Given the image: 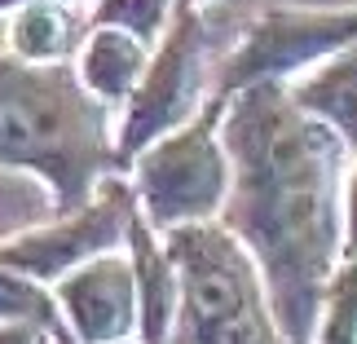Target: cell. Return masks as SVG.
Listing matches in <instances>:
<instances>
[{
	"mask_svg": "<svg viewBox=\"0 0 357 344\" xmlns=\"http://www.w3.org/2000/svg\"><path fill=\"white\" fill-rule=\"evenodd\" d=\"M221 142L234 163L221 221L256 256L287 344H318L326 283L344 260L349 146L273 80L229 98Z\"/></svg>",
	"mask_w": 357,
	"mask_h": 344,
	"instance_id": "cell-1",
	"label": "cell"
},
{
	"mask_svg": "<svg viewBox=\"0 0 357 344\" xmlns=\"http://www.w3.org/2000/svg\"><path fill=\"white\" fill-rule=\"evenodd\" d=\"M111 102L93 98L75 62H22L0 53V168L36 172L53 195V212L71 216L123 172Z\"/></svg>",
	"mask_w": 357,
	"mask_h": 344,
	"instance_id": "cell-2",
	"label": "cell"
},
{
	"mask_svg": "<svg viewBox=\"0 0 357 344\" xmlns=\"http://www.w3.org/2000/svg\"><path fill=\"white\" fill-rule=\"evenodd\" d=\"M181 269V313L172 344H287L265 274L225 221L168 230Z\"/></svg>",
	"mask_w": 357,
	"mask_h": 344,
	"instance_id": "cell-3",
	"label": "cell"
},
{
	"mask_svg": "<svg viewBox=\"0 0 357 344\" xmlns=\"http://www.w3.org/2000/svg\"><path fill=\"white\" fill-rule=\"evenodd\" d=\"M225 111L229 93H212L190 124L159 137L132 159L128 181L137 190V208L159 234L199 221H221L229 186H234V163L221 142Z\"/></svg>",
	"mask_w": 357,
	"mask_h": 344,
	"instance_id": "cell-4",
	"label": "cell"
},
{
	"mask_svg": "<svg viewBox=\"0 0 357 344\" xmlns=\"http://www.w3.org/2000/svg\"><path fill=\"white\" fill-rule=\"evenodd\" d=\"M203 53H208V31H203V13L181 5L176 18L168 22L163 40L155 45L146 80L123 106V119L115 124V150L119 168L128 172L132 159L159 137L176 133L203 111Z\"/></svg>",
	"mask_w": 357,
	"mask_h": 344,
	"instance_id": "cell-5",
	"label": "cell"
},
{
	"mask_svg": "<svg viewBox=\"0 0 357 344\" xmlns=\"http://www.w3.org/2000/svg\"><path fill=\"white\" fill-rule=\"evenodd\" d=\"M357 45V5L349 9H269L247 27L238 49L221 62L216 93L234 98L247 84H291L296 75Z\"/></svg>",
	"mask_w": 357,
	"mask_h": 344,
	"instance_id": "cell-6",
	"label": "cell"
},
{
	"mask_svg": "<svg viewBox=\"0 0 357 344\" xmlns=\"http://www.w3.org/2000/svg\"><path fill=\"white\" fill-rule=\"evenodd\" d=\"M132 212H137V190L128 181V172H115L71 216H58L49 225L9 234L0 243V265H13V269H22V274H31V278L53 287L62 274H71L84 260L102 256V252H119L128 243Z\"/></svg>",
	"mask_w": 357,
	"mask_h": 344,
	"instance_id": "cell-7",
	"label": "cell"
},
{
	"mask_svg": "<svg viewBox=\"0 0 357 344\" xmlns=\"http://www.w3.org/2000/svg\"><path fill=\"white\" fill-rule=\"evenodd\" d=\"M75 344H123L142 336V296L128 247L102 252L53 283Z\"/></svg>",
	"mask_w": 357,
	"mask_h": 344,
	"instance_id": "cell-8",
	"label": "cell"
},
{
	"mask_svg": "<svg viewBox=\"0 0 357 344\" xmlns=\"http://www.w3.org/2000/svg\"><path fill=\"white\" fill-rule=\"evenodd\" d=\"M123 247L132 256L137 296H142V344H172L176 313H181V269H176V260L168 252V239L137 208Z\"/></svg>",
	"mask_w": 357,
	"mask_h": 344,
	"instance_id": "cell-9",
	"label": "cell"
},
{
	"mask_svg": "<svg viewBox=\"0 0 357 344\" xmlns=\"http://www.w3.org/2000/svg\"><path fill=\"white\" fill-rule=\"evenodd\" d=\"M150 58H155V45L132 36L128 27H89L84 45L75 53V71L93 98L128 106V98L150 71Z\"/></svg>",
	"mask_w": 357,
	"mask_h": 344,
	"instance_id": "cell-10",
	"label": "cell"
},
{
	"mask_svg": "<svg viewBox=\"0 0 357 344\" xmlns=\"http://www.w3.org/2000/svg\"><path fill=\"white\" fill-rule=\"evenodd\" d=\"M93 18L66 0H31L9 13V53L22 62H75Z\"/></svg>",
	"mask_w": 357,
	"mask_h": 344,
	"instance_id": "cell-11",
	"label": "cell"
},
{
	"mask_svg": "<svg viewBox=\"0 0 357 344\" xmlns=\"http://www.w3.org/2000/svg\"><path fill=\"white\" fill-rule=\"evenodd\" d=\"M287 93L305 115L335 128L340 142L349 146V155H357V45L318 62L305 75H296Z\"/></svg>",
	"mask_w": 357,
	"mask_h": 344,
	"instance_id": "cell-12",
	"label": "cell"
},
{
	"mask_svg": "<svg viewBox=\"0 0 357 344\" xmlns=\"http://www.w3.org/2000/svg\"><path fill=\"white\" fill-rule=\"evenodd\" d=\"M9 318H31L40 327H49L58 336V344H75L53 287L31 278V274H22V269H13V265H0V322H9Z\"/></svg>",
	"mask_w": 357,
	"mask_h": 344,
	"instance_id": "cell-13",
	"label": "cell"
},
{
	"mask_svg": "<svg viewBox=\"0 0 357 344\" xmlns=\"http://www.w3.org/2000/svg\"><path fill=\"white\" fill-rule=\"evenodd\" d=\"M318 344H357V252L340 260V269L326 283Z\"/></svg>",
	"mask_w": 357,
	"mask_h": 344,
	"instance_id": "cell-14",
	"label": "cell"
},
{
	"mask_svg": "<svg viewBox=\"0 0 357 344\" xmlns=\"http://www.w3.org/2000/svg\"><path fill=\"white\" fill-rule=\"evenodd\" d=\"M176 9H181V0H98L89 18L93 27H128L132 36L159 45Z\"/></svg>",
	"mask_w": 357,
	"mask_h": 344,
	"instance_id": "cell-15",
	"label": "cell"
},
{
	"mask_svg": "<svg viewBox=\"0 0 357 344\" xmlns=\"http://www.w3.org/2000/svg\"><path fill=\"white\" fill-rule=\"evenodd\" d=\"M0 344H58V336L31 318H9L0 322Z\"/></svg>",
	"mask_w": 357,
	"mask_h": 344,
	"instance_id": "cell-16",
	"label": "cell"
},
{
	"mask_svg": "<svg viewBox=\"0 0 357 344\" xmlns=\"http://www.w3.org/2000/svg\"><path fill=\"white\" fill-rule=\"evenodd\" d=\"M357 252V168L344 181V256Z\"/></svg>",
	"mask_w": 357,
	"mask_h": 344,
	"instance_id": "cell-17",
	"label": "cell"
},
{
	"mask_svg": "<svg viewBox=\"0 0 357 344\" xmlns=\"http://www.w3.org/2000/svg\"><path fill=\"white\" fill-rule=\"evenodd\" d=\"M18 5H31V0H0V13H13ZM66 5H79V0H66Z\"/></svg>",
	"mask_w": 357,
	"mask_h": 344,
	"instance_id": "cell-18",
	"label": "cell"
},
{
	"mask_svg": "<svg viewBox=\"0 0 357 344\" xmlns=\"http://www.w3.org/2000/svg\"><path fill=\"white\" fill-rule=\"evenodd\" d=\"M181 5H190V9H203V5H212V0H181Z\"/></svg>",
	"mask_w": 357,
	"mask_h": 344,
	"instance_id": "cell-19",
	"label": "cell"
}]
</instances>
